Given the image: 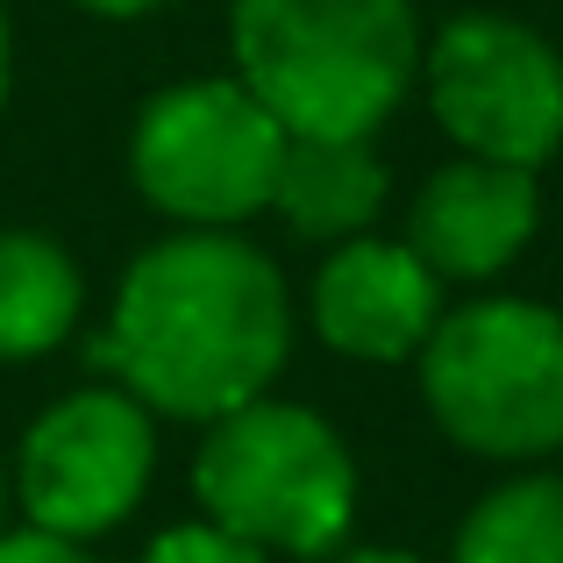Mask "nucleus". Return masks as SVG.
<instances>
[{
	"label": "nucleus",
	"mask_w": 563,
	"mask_h": 563,
	"mask_svg": "<svg viewBox=\"0 0 563 563\" xmlns=\"http://www.w3.org/2000/svg\"><path fill=\"white\" fill-rule=\"evenodd\" d=\"M93 357L165 421H221L272 393L292 357V300L278 264L235 229H179L114 286Z\"/></svg>",
	"instance_id": "nucleus-1"
},
{
	"label": "nucleus",
	"mask_w": 563,
	"mask_h": 563,
	"mask_svg": "<svg viewBox=\"0 0 563 563\" xmlns=\"http://www.w3.org/2000/svg\"><path fill=\"white\" fill-rule=\"evenodd\" d=\"M229 43L286 136H378L421 79L413 0H229Z\"/></svg>",
	"instance_id": "nucleus-2"
},
{
	"label": "nucleus",
	"mask_w": 563,
	"mask_h": 563,
	"mask_svg": "<svg viewBox=\"0 0 563 563\" xmlns=\"http://www.w3.org/2000/svg\"><path fill=\"white\" fill-rule=\"evenodd\" d=\"M192 499L221 536L264 556H329L357 521V456L350 442L300 399H243L235 413L207 421L192 456Z\"/></svg>",
	"instance_id": "nucleus-3"
},
{
	"label": "nucleus",
	"mask_w": 563,
	"mask_h": 563,
	"mask_svg": "<svg viewBox=\"0 0 563 563\" xmlns=\"http://www.w3.org/2000/svg\"><path fill=\"white\" fill-rule=\"evenodd\" d=\"M428 421L471 456L536 464L563 450V314L542 300H471L413 350Z\"/></svg>",
	"instance_id": "nucleus-4"
},
{
	"label": "nucleus",
	"mask_w": 563,
	"mask_h": 563,
	"mask_svg": "<svg viewBox=\"0 0 563 563\" xmlns=\"http://www.w3.org/2000/svg\"><path fill=\"white\" fill-rule=\"evenodd\" d=\"M286 129L243 79H179L143 100L129 129V179L179 229H243L272 207Z\"/></svg>",
	"instance_id": "nucleus-5"
},
{
	"label": "nucleus",
	"mask_w": 563,
	"mask_h": 563,
	"mask_svg": "<svg viewBox=\"0 0 563 563\" xmlns=\"http://www.w3.org/2000/svg\"><path fill=\"white\" fill-rule=\"evenodd\" d=\"M421 86L435 129L464 157L542 172L563 151V57L514 14L471 8L421 36Z\"/></svg>",
	"instance_id": "nucleus-6"
},
{
	"label": "nucleus",
	"mask_w": 563,
	"mask_h": 563,
	"mask_svg": "<svg viewBox=\"0 0 563 563\" xmlns=\"http://www.w3.org/2000/svg\"><path fill=\"white\" fill-rule=\"evenodd\" d=\"M157 471V413L122 385H86L43 407L22 435L8 499L29 528L93 542L143 507Z\"/></svg>",
	"instance_id": "nucleus-7"
},
{
	"label": "nucleus",
	"mask_w": 563,
	"mask_h": 563,
	"mask_svg": "<svg viewBox=\"0 0 563 563\" xmlns=\"http://www.w3.org/2000/svg\"><path fill=\"white\" fill-rule=\"evenodd\" d=\"M307 314L335 357L407 364L442 321V278L407 250V235L393 243V235L364 229L329 250V264L314 272V292H307Z\"/></svg>",
	"instance_id": "nucleus-8"
},
{
	"label": "nucleus",
	"mask_w": 563,
	"mask_h": 563,
	"mask_svg": "<svg viewBox=\"0 0 563 563\" xmlns=\"http://www.w3.org/2000/svg\"><path fill=\"white\" fill-rule=\"evenodd\" d=\"M542 221V186L521 165L493 157H456L413 192L407 214V250L442 278V286H485L528 250Z\"/></svg>",
	"instance_id": "nucleus-9"
},
{
	"label": "nucleus",
	"mask_w": 563,
	"mask_h": 563,
	"mask_svg": "<svg viewBox=\"0 0 563 563\" xmlns=\"http://www.w3.org/2000/svg\"><path fill=\"white\" fill-rule=\"evenodd\" d=\"M272 207L314 243H350L385 207V165L372 136H286Z\"/></svg>",
	"instance_id": "nucleus-10"
},
{
	"label": "nucleus",
	"mask_w": 563,
	"mask_h": 563,
	"mask_svg": "<svg viewBox=\"0 0 563 563\" xmlns=\"http://www.w3.org/2000/svg\"><path fill=\"white\" fill-rule=\"evenodd\" d=\"M86 307V278L65 243L36 229H0V364L51 357Z\"/></svg>",
	"instance_id": "nucleus-11"
},
{
	"label": "nucleus",
	"mask_w": 563,
	"mask_h": 563,
	"mask_svg": "<svg viewBox=\"0 0 563 563\" xmlns=\"http://www.w3.org/2000/svg\"><path fill=\"white\" fill-rule=\"evenodd\" d=\"M450 563H563V471L493 485L464 514Z\"/></svg>",
	"instance_id": "nucleus-12"
},
{
	"label": "nucleus",
	"mask_w": 563,
	"mask_h": 563,
	"mask_svg": "<svg viewBox=\"0 0 563 563\" xmlns=\"http://www.w3.org/2000/svg\"><path fill=\"white\" fill-rule=\"evenodd\" d=\"M136 563H272V556L235 542V536H221L214 521H186V528H165Z\"/></svg>",
	"instance_id": "nucleus-13"
},
{
	"label": "nucleus",
	"mask_w": 563,
	"mask_h": 563,
	"mask_svg": "<svg viewBox=\"0 0 563 563\" xmlns=\"http://www.w3.org/2000/svg\"><path fill=\"white\" fill-rule=\"evenodd\" d=\"M0 563H108L93 556V542H71V536H51V528H0Z\"/></svg>",
	"instance_id": "nucleus-14"
},
{
	"label": "nucleus",
	"mask_w": 563,
	"mask_h": 563,
	"mask_svg": "<svg viewBox=\"0 0 563 563\" xmlns=\"http://www.w3.org/2000/svg\"><path fill=\"white\" fill-rule=\"evenodd\" d=\"M86 14H108V22H136V14H157V8H179V0H71Z\"/></svg>",
	"instance_id": "nucleus-15"
},
{
	"label": "nucleus",
	"mask_w": 563,
	"mask_h": 563,
	"mask_svg": "<svg viewBox=\"0 0 563 563\" xmlns=\"http://www.w3.org/2000/svg\"><path fill=\"white\" fill-rule=\"evenodd\" d=\"M314 563H428V556H413V550H329Z\"/></svg>",
	"instance_id": "nucleus-16"
},
{
	"label": "nucleus",
	"mask_w": 563,
	"mask_h": 563,
	"mask_svg": "<svg viewBox=\"0 0 563 563\" xmlns=\"http://www.w3.org/2000/svg\"><path fill=\"white\" fill-rule=\"evenodd\" d=\"M8 79H14V43H8V14H0V108H8Z\"/></svg>",
	"instance_id": "nucleus-17"
},
{
	"label": "nucleus",
	"mask_w": 563,
	"mask_h": 563,
	"mask_svg": "<svg viewBox=\"0 0 563 563\" xmlns=\"http://www.w3.org/2000/svg\"><path fill=\"white\" fill-rule=\"evenodd\" d=\"M0 521H8V471H0Z\"/></svg>",
	"instance_id": "nucleus-18"
}]
</instances>
